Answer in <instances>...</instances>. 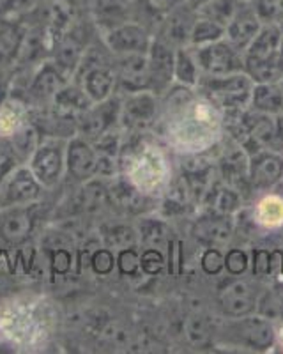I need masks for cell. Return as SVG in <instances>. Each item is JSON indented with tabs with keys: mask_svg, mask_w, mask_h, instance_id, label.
Here are the masks:
<instances>
[{
	"mask_svg": "<svg viewBox=\"0 0 283 354\" xmlns=\"http://www.w3.org/2000/svg\"><path fill=\"white\" fill-rule=\"evenodd\" d=\"M283 30L278 24H264L243 52L244 73L253 84L280 82L283 73Z\"/></svg>",
	"mask_w": 283,
	"mask_h": 354,
	"instance_id": "cell-1",
	"label": "cell"
},
{
	"mask_svg": "<svg viewBox=\"0 0 283 354\" xmlns=\"http://www.w3.org/2000/svg\"><path fill=\"white\" fill-rule=\"evenodd\" d=\"M253 85V80L243 71L225 75V77L202 75L197 87L215 105L222 106L226 113H232L246 110V106H250Z\"/></svg>",
	"mask_w": 283,
	"mask_h": 354,
	"instance_id": "cell-2",
	"label": "cell"
},
{
	"mask_svg": "<svg viewBox=\"0 0 283 354\" xmlns=\"http://www.w3.org/2000/svg\"><path fill=\"white\" fill-rule=\"evenodd\" d=\"M69 137L45 135L32 154L28 156L27 165L32 170L37 181L46 192L55 189L66 177V147Z\"/></svg>",
	"mask_w": 283,
	"mask_h": 354,
	"instance_id": "cell-3",
	"label": "cell"
},
{
	"mask_svg": "<svg viewBox=\"0 0 283 354\" xmlns=\"http://www.w3.org/2000/svg\"><path fill=\"white\" fill-rule=\"evenodd\" d=\"M121 94H113L108 100L92 103L89 109L77 117L75 133L89 142H96L106 133L119 129L121 128Z\"/></svg>",
	"mask_w": 283,
	"mask_h": 354,
	"instance_id": "cell-4",
	"label": "cell"
},
{
	"mask_svg": "<svg viewBox=\"0 0 283 354\" xmlns=\"http://www.w3.org/2000/svg\"><path fill=\"white\" fill-rule=\"evenodd\" d=\"M190 48L202 75L225 77V75L244 71L243 52L234 48L225 37L216 41V43L204 44V46H190Z\"/></svg>",
	"mask_w": 283,
	"mask_h": 354,
	"instance_id": "cell-5",
	"label": "cell"
},
{
	"mask_svg": "<svg viewBox=\"0 0 283 354\" xmlns=\"http://www.w3.org/2000/svg\"><path fill=\"white\" fill-rule=\"evenodd\" d=\"M226 335L237 346H244L251 351H269L276 342L273 322L257 312L244 317H237L226 326Z\"/></svg>",
	"mask_w": 283,
	"mask_h": 354,
	"instance_id": "cell-6",
	"label": "cell"
},
{
	"mask_svg": "<svg viewBox=\"0 0 283 354\" xmlns=\"http://www.w3.org/2000/svg\"><path fill=\"white\" fill-rule=\"evenodd\" d=\"M45 192L46 189L37 181L27 163H21L0 183V209L37 204Z\"/></svg>",
	"mask_w": 283,
	"mask_h": 354,
	"instance_id": "cell-7",
	"label": "cell"
},
{
	"mask_svg": "<svg viewBox=\"0 0 283 354\" xmlns=\"http://www.w3.org/2000/svg\"><path fill=\"white\" fill-rule=\"evenodd\" d=\"M69 82L71 78L52 59H46L34 69L30 82L27 84V88H25L27 103L34 106H50L57 94L61 93Z\"/></svg>",
	"mask_w": 283,
	"mask_h": 354,
	"instance_id": "cell-8",
	"label": "cell"
},
{
	"mask_svg": "<svg viewBox=\"0 0 283 354\" xmlns=\"http://www.w3.org/2000/svg\"><path fill=\"white\" fill-rule=\"evenodd\" d=\"M101 37L106 48L113 53V57L135 55V53L146 55V53H149L154 34L140 21L130 20L110 28L106 32H101Z\"/></svg>",
	"mask_w": 283,
	"mask_h": 354,
	"instance_id": "cell-9",
	"label": "cell"
},
{
	"mask_svg": "<svg viewBox=\"0 0 283 354\" xmlns=\"http://www.w3.org/2000/svg\"><path fill=\"white\" fill-rule=\"evenodd\" d=\"M159 101L150 91L126 94L121 103V128L138 135L153 128L158 121Z\"/></svg>",
	"mask_w": 283,
	"mask_h": 354,
	"instance_id": "cell-10",
	"label": "cell"
},
{
	"mask_svg": "<svg viewBox=\"0 0 283 354\" xmlns=\"http://www.w3.org/2000/svg\"><path fill=\"white\" fill-rule=\"evenodd\" d=\"M113 77H115V93L126 94L150 91L149 59L142 53L121 55L113 59Z\"/></svg>",
	"mask_w": 283,
	"mask_h": 354,
	"instance_id": "cell-11",
	"label": "cell"
},
{
	"mask_svg": "<svg viewBox=\"0 0 283 354\" xmlns=\"http://www.w3.org/2000/svg\"><path fill=\"white\" fill-rule=\"evenodd\" d=\"M41 202L30 205H14L0 209V243L6 246H20L30 239L36 229L37 207Z\"/></svg>",
	"mask_w": 283,
	"mask_h": 354,
	"instance_id": "cell-12",
	"label": "cell"
},
{
	"mask_svg": "<svg viewBox=\"0 0 283 354\" xmlns=\"http://www.w3.org/2000/svg\"><path fill=\"white\" fill-rule=\"evenodd\" d=\"M97 163L99 156L92 142L80 135H71L68 138V147H66V177L71 181L81 185L97 177Z\"/></svg>",
	"mask_w": 283,
	"mask_h": 354,
	"instance_id": "cell-13",
	"label": "cell"
},
{
	"mask_svg": "<svg viewBox=\"0 0 283 354\" xmlns=\"http://www.w3.org/2000/svg\"><path fill=\"white\" fill-rule=\"evenodd\" d=\"M197 17V9L188 6L186 2H182L181 6H177L174 11H170L159 21L156 30H154V37H158L159 41H163V43H166L175 50L190 46L191 30H193Z\"/></svg>",
	"mask_w": 283,
	"mask_h": 354,
	"instance_id": "cell-14",
	"label": "cell"
},
{
	"mask_svg": "<svg viewBox=\"0 0 283 354\" xmlns=\"http://www.w3.org/2000/svg\"><path fill=\"white\" fill-rule=\"evenodd\" d=\"M250 188L257 192H269L283 181V154L275 149H260L250 156L248 170Z\"/></svg>",
	"mask_w": 283,
	"mask_h": 354,
	"instance_id": "cell-15",
	"label": "cell"
},
{
	"mask_svg": "<svg viewBox=\"0 0 283 354\" xmlns=\"http://www.w3.org/2000/svg\"><path fill=\"white\" fill-rule=\"evenodd\" d=\"M149 75H150V93L156 96H163L166 91L172 88L174 84V64H175V48L154 37L150 44L149 53Z\"/></svg>",
	"mask_w": 283,
	"mask_h": 354,
	"instance_id": "cell-16",
	"label": "cell"
},
{
	"mask_svg": "<svg viewBox=\"0 0 283 354\" xmlns=\"http://www.w3.org/2000/svg\"><path fill=\"white\" fill-rule=\"evenodd\" d=\"M191 234L200 245L222 248L231 241L234 234V221L228 214H219L215 211H206L202 216L195 220Z\"/></svg>",
	"mask_w": 283,
	"mask_h": 354,
	"instance_id": "cell-17",
	"label": "cell"
},
{
	"mask_svg": "<svg viewBox=\"0 0 283 354\" xmlns=\"http://www.w3.org/2000/svg\"><path fill=\"white\" fill-rule=\"evenodd\" d=\"M257 296L253 289L244 280H231L218 290V305L223 314L231 319L244 317L255 314L257 310Z\"/></svg>",
	"mask_w": 283,
	"mask_h": 354,
	"instance_id": "cell-18",
	"label": "cell"
},
{
	"mask_svg": "<svg viewBox=\"0 0 283 354\" xmlns=\"http://www.w3.org/2000/svg\"><path fill=\"white\" fill-rule=\"evenodd\" d=\"M262 25L264 21L260 20L255 6L251 2H241L232 21L226 25L225 39L234 48H237L239 52H244L248 48V44L260 32Z\"/></svg>",
	"mask_w": 283,
	"mask_h": 354,
	"instance_id": "cell-19",
	"label": "cell"
},
{
	"mask_svg": "<svg viewBox=\"0 0 283 354\" xmlns=\"http://www.w3.org/2000/svg\"><path fill=\"white\" fill-rule=\"evenodd\" d=\"M137 0H90L89 15L99 32L135 20Z\"/></svg>",
	"mask_w": 283,
	"mask_h": 354,
	"instance_id": "cell-20",
	"label": "cell"
},
{
	"mask_svg": "<svg viewBox=\"0 0 283 354\" xmlns=\"http://www.w3.org/2000/svg\"><path fill=\"white\" fill-rule=\"evenodd\" d=\"M248 170H250V156L237 142H234L228 149H225L219 160V172H222L223 181L225 185L237 189L239 194H244L251 189Z\"/></svg>",
	"mask_w": 283,
	"mask_h": 354,
	"instance_id": "cell-21",
	"label": "cell"
},
{
	"mask_svg": "<svg viewBox=\"0 0 283 354\" xmlns=\"http://www.w3.org/2000/svg\"><path fill=\"white\" fill-rule=\"evenodd\" d=\"M110 205L117 207L122 213L130 214H144L150 209L149 197H147L140 188L133 185L128 179H122L121 176L113 177L108 185Z\"/></svg>",
	"mask_w": 283,
	"mask_h": 354,
	"instance_id": "cell-22",
	"label": "cell"
},
{
	"mask_svg": "<svg viewBox=\"0 0 283 354\" xmlns=\"http://www.w3.org/2000/svg\"><path fill=\"white\" fill-rule=\"evenodd\" d=\"M112 66H97V68L87 69L71 82L80 85L92 103L105 101L112 97L113 94H117L115 93V77H113Z\"/></svg>",
	"mask_w": 283,
	"mask_h": 354,
	"instance_id": "cell-23",
	"label": "cell"
},
{
	"mask_svg": "<svg viewBox=\"0 0 283 354\" xmlns=\"http://www.w3.org/2000/svg\"><path fill=\"white\" fill-rule=\"evenodd\" d=\"M27 20H0V66L14 68L21 52L25 34H27Z\"/></svg>",
	"mask_w": 283,
	"mask_h": 354,
	"instance_id": "cell-24",
	"label": "cell"
},
{
	"mask_svg": "<svg viewBox=\"0 0 283 354\" xmlns=\"http://www.w3.org/2000/svg\"><path fill=\"white\" fill-rule=\"evenodd\" d=\"M251 110L267 115H278L283 112V85L280 82L255 84L250 100Z\"/></svg>",
	"mask_w": 283,
	"mask_h": 354,
	"instance_id": "cell-25",
	"label": "cell"
},
{
	"mask_svg": "<svg viewBox=\"0 0 283 354\" xmlns=\"http://www.w3.org/2000/svg\"><path fill=\"white\" fill-rule=\"evenodd\" d=\"M184 0H137L135 8V20L146 25L150 32L154 34L159 21L174 11L177 6H181Z\"/></svg>",
	"mask_w": 283,
	"mask_h": 354,
	"instance_id": "cell-26",
	"label": "cell"
},
{
	"mask_svg": "<svg viewBox=\"0 0 283 354\" xmlns=\"http://www.w3.org/2000/svg\"><path fill=\"white\" fill-rule=\"evenodd\" d=\"M204 202L207 204L209 209L207 211H215V213L219 214H232L241 207V194L237 189L232 188L228 185H222V183H213V186L209 188V192L204 197Z\"/></svg>",
	"mask_w": 283,
	"mask_h": 354,
	"instance_id": "cell-27",
	"label": "cell"
},
{
	"mask_svg": "<svg viewBox=\"0 0 283 354\" xmlns=\"http://www.w3.org/2000/svg\"><path fill=\"white\" fill-rule=\"evenodd\" d=\"M101 241L113 252H119V250L140 245V236H138L137 227L128 225V223H106L101 227Z\"/></svg>",
	"mask_w": 283,
	"mask_h": 354,
	"instance_id": "cell-28",
	"label": "cell"
},
{
	"mask_svg": "<svg viewBox=\"0 0 283 354\" xmlns=\"http://www.w3.org/2000/svg\"><path fill=\"white\" fill-rule=\"evenodd\" d=\"M200 77H202V71H200V68H198L190 46L175 50V64H174L175 84L181 85V87L193 88L197 87Z\"/></svg>",
	"mask_w": 283,
	"mask_h": 354,
	"instance_id": "cell-29",
	"label": "cell"
},
{
	"mask_svg": "<svg viewBox=\"0 0 283 354\" xmlns=\"http://www.w3.org/2000/svg\"><path fill=\"white\" fill-rule=\"evenodd\" d=\"M138 236H140V245L146 248L165 250L172 243L170 239V229L165 221L154 220V218H140L138 221Z\"/></svg>",
	"mask_w": 283,
	"mask_h": 354,
	"instance_id": "cell-30",
	"label": "cell"
},
{
	"mask_svg": "<svg viewBox=\"0 0 283 354\" xmlns=\"http://www.w3.org/2000/svg\"><path fill=\"white\" fill-rule=\"evenodd\" d=\"M243 0H211L206 6L198 9V17L207 18V20L216 21L218 25L226 28V25L231 24L234 15L237 12L239 6Z\"/></svg>",
	"mask_w": 283,
	"mask_h": 354,
	"instance_id": "cell-31",
	"label": "cell"
},
{
	"mask_svg": "<svg viewBox=\"0 0 283 354\" xmlns=\"http://www.w3.org/2000/svg\"><path fill=\"white\" fill-rule=\"evenodd\" d=\"M223 37H225V27L213 20H207V18L197 17L193 30H191L190 46H204V44L216 43Z\"/></svg>",
	"mask_w": 283,
	"mask_h": 354,
	"instance_id": "cell-32",
	"label": "cell"
},
{
	"mask_svg": "<svg viewBox=\"0 0 283 354\" xmlns=\"http://www.w3.org/2000/svg\"><path fill=\"white\" fill-rule=\"evenodd\" d=\"M90 268L99 277H108L113 273V270L117 268V261H115V252L108 246H97L90 255Z\"/></svg>",
	"mask_w": 283,
	"mask_h": 354,
	"instance_id": "cell-33",
	"label": "cell"
},
{
	"mask_svg": "<svg viewBox=\"0 0 283 354\" xmlns=\"http://www.w3.org/2000/svg\"><path fill=\"white\" fill-rule=\"evenodd\" d=\"M115 261H117V270L122 277H135L142 271L140 252H138L137 246L115 252Z\"/></svg>",
	"mask_w": 283,
	"mask_h": 354,
	"instance_id": "cell-34",
	"label": "cell"
},
{
	"mask_svg": "<svg viewBox=\"0 0 283 354\" xmlns=\"http://www.w3.org/2000/svg\"><path fill=\"white\" fill-rule=\"evenodd\" d=\"M257 314L269 321L283 319V298L276 292H266L257 299Z\"/></svg>",
	"mask_w": 283,
	"mask_h": 354,
	"instance_id": "cell-35",
	"label": "cell"
},
{
	"mask_svg": "<svg viewBox=\"0 0 283 354\" xmlns=\"http://www.w3.org/2000/svg\"><path fill=\"white\" fill-rule=\"evenodd\" d=\"M264 24H283V0H251Z\"/></svg>",
	"mask_w": 283,
	"mask_h": 354,
	"instance_id": "cell-36",
	"label": "cell"
},
{
	"mask_svg": "<svg viewBox=\"0 0 283 354\" xmlns=\"http://www.w3.org/2000/svg\"><path fill=\"white\" fill-rule=\"evenodd\" d=\"M165 254L163 250L158 248H144L140 254V268L142 273L149 274V277H156L165 270Z\"/></svg>",
	"mask_w": 283,
	"mask_h": 354,
	"instance_id": "cell-37",
	"label": "cell"
},
{
	"mask_svg": "<svg viewBox=\"0 0 283 354\" xmlns=\"http://www.w3.org/2000/svg\"><path fill=\"white\" fill-rule=\"evenodd\" d=\"M250 268V257L243 248H231L225 254V270L231 277H241Z\"/></svg>",
	"mask_w": 283,
	"mask_h": 354,
	"instance_id": "cell-38",
	"label": "cell"
},
{
	"mask_svg": "<svg viewBox=\"0 0 283 354\" xmlns=\"http://www.w3.org/2000/svg\"><path fill=\"white\" fill-rule=\"evenodd\" d=\"M200 268L209 277H216L222 273L225 270V255L222 254V250L207 246L204 254L200 255Z\"/></svg>",
	"mask_w": 283,
	"mask_h": 354,
	"instance_id": "cell-39",
	"label": "cell"
},
{
	"mask_svg": "<svg viewBox=\"0 0 283 354\" xmlns=\"http://www.w3.org/2000/svg\"><path fill=\"white\" fill-rule=\"evenodd\" d=\"M21 163H23V161L18 158V154L12 151L9 142L6 140L4 145H0V183L4 181L6 177L17 169L18 165H21Z\"/></svg>",
	"mask_w": 283,
	"mask_h": 354,
	"instance_id": "cell-40",
	"label": "cell"
},
{
	"mask_svg": "<svg viewBox=\"0 0 283 354\" xmlns=\"http://www.w3.org/2000/svg\"><path fill=\"white\" fill-rule=\"evenodd\" d=\"M14 77H17V69L11 66H0V109L9 101L14 87Z\"/></svg>",
	"mask_w": 283,
	"mask_h": 354,
	"instance_id": "cell-41",
	"label": "cell"
},
{
	"mask_svg": "<svg viewBox=\"0 0 283 354\" xmlns=\"http://www.w3.org/2000/svg\"><path fill=\"white\" fill-rule=\"evenodd\" d=\"M269 255L271 252L266 248H255L251 255V273L253 277H269Z\"/></svg>",
	"mask_w": 283,
	"mask_h": 354,
	"instance_id": "cell-42",
	"label": "cell"
},
{
	"mask_svg": "<svg viewBox=\"0 0 283 354\" xmlns=\"http://www.w3.org/2000/svg\"><path fill=\"white\" fill-rule=\"evenodd\" d=\"M188 338H190L193 344H204L209 338V330L206 326V321L202 317H191L186 324Z\"/></svg>",
	"mask_w": 283,
	"mask_h": 354,
	"instance_id": "cell-43",
	"label": "cell"
},
{
	"mask_svg": "<svg viewBox=\"0 0 283 354\" xmlns=\"http://www.w3.org/2000/svg\"><path fill=\"white\" fill-rule=\"evenodd\" d=\"M269 277H283V250H271V255H269Z\"/></svg>",
	"mask_w": 283,
	"mask_h": 354,
	"instance_id": "cell-44",
	"label": "cell"
},
{
	"mask_svg": "<svg viewBox=\"0 0 283 354\" xmlns=\"http://www.w3.org/2000/svg\"><path fill=\"white\" fill-rule=\"evenodd\" d=\"M275 126H276V137L275 144H273V149L275 147H282L283 149V112L275 115Z\"/></svg>",
	"mask_w": 283,
	"mask_h": 354,
	"instance_id": "cell-45",
	"label": "cell"
},
{
	"mask_svg": "<svg viewBox=\"0 0 283 354\" xmlns=\"http://www.w3.org/2000/svg\"><path fill=\"white\" fill-rule=\"evenodd\" d=\"M184 2H186L188 6H191V8L197 9V11H198V9L202 8V6H206L207 2H211V0H184Z\"/></svg>",
	"mask_w": 283,
	"mask_h": 354,
	"instance_id": "cell-46",
	"label": "cell"
},
{
	"mask_svg": "<svg viewBox=\"0 0 283 354\" xmlns=\"http://www.w3.org/2000/svg\"><path fill=\"white\" fill-rule=\"evenodd\" d=\"M6 140H8V138L2 137V135H0V145H4V144H6Z\"/></svg>",
	"mask_w": 283,
	"mask_h": 354,
	"instance_id": "cell-47",
	"label": "cell"
},
{
	"mask_svg": "<svg viewBox=\"0 0 283 354\" xmlns=\"http://www.w3.org/2000/svg\"><path fill=\"white\" fill-rule=\"evenodd\" d=\"M243 2H251V0H243Z\"/></svg>",
	"mask_w": 283,
	"mask_h": 354,
	"instance_id": "cell-48",
	"label": "cell"
},
{
	"mask_svg": "<svg viewBox=\"0 0 283 354\" xmlns=\"http://www.w3.org/2000/svg\"><path fill=\"white\" fill-rule=\"evenodd\" d=\"M280 27H282V30H283V24H280Z\"/></svg>",
	"mask_w": 283,
	"mask_h": 354,
	"instance_id": "cell-49",
	"label": "cell"
},
{
	"mask_svg": "<svg viewBox=\"0 0 283 354\" xmlns=\"http://www.w3.org/2000/svg\"><path fill=\"white\" fill-rule=\"evenodd\" d=\"M282 50H283V46H282Z\"/></svg>",
	"mask_w": 283,
	"mask_h": 354,
	"instance_id": "cell-50",
	"label": "cell"
},
{
	"mask_svg": "<svg viewBox=\"0 0 283 354\" xmlns=\"http://www.w3.org/2000/svg\"><path fill=\"white\" fill-rule=\"evenodd\" d=\"M282 183H283V181H282Z\"/></svg>",
	"mask_w": 283,
	"mask_h": 354,
	"instance_id": "cell-51",
	"label": "cell"
}]
</instances>
